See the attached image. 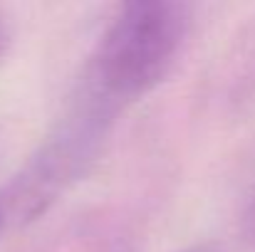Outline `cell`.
<instances>
[{
  "instance_id": "cell-1",
  "label": "cell",
  "mask_w": 255,
  "mask_h": 252,
  "mask_svg": "<svg viewBox=\"0 0 255 252\" xmlns=\"http://www.w3.org/2000/svg\"><path fill=\"white\" fill-rule=\"evenodd\" d=\"M191 7L173 0L122 5L92 57L85 91L112 111L151 91L171 72L188 35Z\"/></svg>"
},
{
  "instance_id": "cell-2",
  "label": "cell",
  "mask_w": 255,
  "mask_h": 252,
  "mask_svg": "<svg viewBox=\"0 0 255 252\" xmlns=\"http://www.w3.org/2000/svg\"><path fill=\"white\" fill-rule=\"evenodd\" d=\"M112 109L82 91L77 106L60 121L37 154L0 188V235L37 220L94 161Z\"/></svg>"
},
{
  "instance_id": "cell-3",
  "label": "cell",
  "mask_w": 255,
  "mask_h": 252,
  "mask_svg": "<svg viewBox=\"0 0 255 252\" xmlns=\"http://www.w3.org/2000/svg\"><path fill=\"white\" fill-rule=\"evenodd\" d=\"M241 233L246 238V243L255 248V188L246 203V210H243V218H241Z\"/></svg>"
},
{
  "instance_id": "cell-4",
  "label": "cell",
  "mask_w": 255,
  "mask_h": 252,
  "mask_svg": "<svg viewBox=\"0 0 255 252\" xmlns=\"http://www.w3.org/2000/svg\"><path fill=\"white\" fill-rule=\"evenodd\" d=\"M183 252H226V250L218 243H198V245H193V248H188Z\"/></svg>"
}]
</instances>
